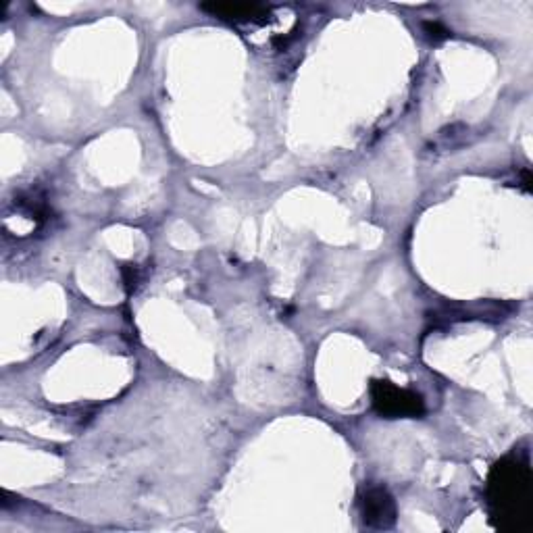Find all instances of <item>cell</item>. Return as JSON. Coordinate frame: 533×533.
I'll list each match as a JSON object with an SVG mask.
<instances>
[{"instance_id":"1","label":"cell","mask_w":533,"mask_h":533,"mask_svg":"<svg viewBox=\"0 0 533 533\" xmlns=\"http://www.w3.org/2000/svg\"><path fill=\"white\" fill-rule=\"evenodd\" d=\"M488 506L498 529L525 531L533 511V473L527 456L511 454L488 475Z\"/></svg>"},{"instance_id":"2","label":"cell","mask_w":533,"mask_h":533,"mask_svg":"<svg viewBox=\"0 0 533 533\" xmlns=\"http://www.w3.org/2000/svg\"><path fill=\"white\" fill-rule=\"evenodd\" d=\"M371 400L375 411L388 419L421 417L425 413V402L421 394L406 388H398L392 382H386V379H373Z\"/></svg>"},{"instance_id":"3","label":"cell","mask_w":533,"mask_h":533,"mask_svg":"<svg viewBox=\"0 0 533 533\" xmlns=\"http://www.w3.org/2000/svg\"><path fill=\"white\" fill-rule=\"evenodd\" d=\"M361 515L371 529H392L396 525V502L382 486H369L361 494Z\"/></svg>"},{"instance_id":"4","label":"cell","mask_w":533,"mask_h":533,"mask_svg":"<svg viewBox=\"0 0 533 533\" xmlns=\"http://www.w3.org/2000/svg\"><path fill=\"white\" fill-rule=\"evenodd\" d=\"M200 11H205L217 19L230 21V23H267V21H271V9L269 7L250 5V3H211V5H200Z\"/></svg>"},{"instance_id":"5","label":"cell","mask_w":533,"mask_h":533,"mask_svg":"<svg viewBox=\"0 0 533 533\" xmlns=\"http://www.w3.org/2000/svg\"><path fill=\"white\" fill-rule=\"evenodd\" d=\"M425 34H427L429 38L440 40V38H446V36H448V30L442 28L440 23H425Z\"/></svg>"},{"instance_id":"6","label":"cell","mask_w":533,"mask_h":533,"mask_svg":"<svg viewBox=\"0 0 533 533\" xmlns=\"http://www.w3.org/2000/svg\"><path fill=\"white\" fill-rule=\"evenodd\" d=\"M123 277H125V286H128L130 290L136 288V284H138V269H136V265L123 267Z\"/></svg>"}]
</instances>
